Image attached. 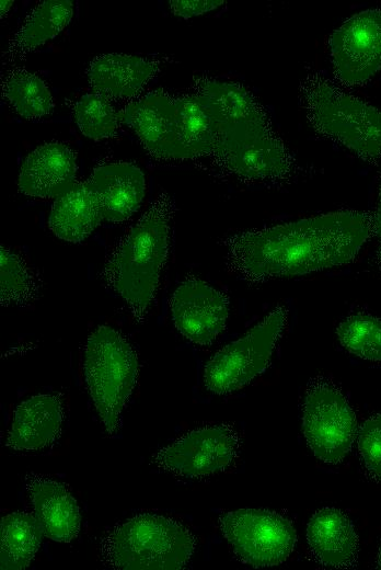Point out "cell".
<instances>
[{
  "label": "cell",
  "instance_id": "obj_1",
  "mask_svg": "<svg viewBox=\"0 0 381 570\" xmlns=\"http://www.w3.org/2000/svg\"><path fill=\"white\" fill-rule=\"evenodd\" d=\"M372 233L371 215L327 213L229 237L227 264L253 284L305 275L351 262Z\"/></svg>",
  "mask_w": 381,
  "mask_h": 570
},
{
  "label": "cell",
  "instance_id": "obj_2",
  "mask_svg": "<svg viewBox=\"0 0 381 570\" xmlns=\"http://www.w3.org/2000/svg\"><path fill=\"white\" fill-rule=\"evenodd\" d=\"M174 213L173 198L160 193L111 252L101 274L139 322L152 305L168 259Z\"/></svg>",
  "mask_w": 381,
  "mask_h": 570
},
{
  "label": "cell",
  "instance_id": "obj_3",
  "mask_svg": "<svg viewBox=\"0 0 381 570\" xmlns=\"http://www.w3.org/2000/svg\"><path fill=\"white\" fill-rule=\"evenodd\" d=\"M300 102L313 129L365 161L381 159V110L346 93L318 72L299 86Z\"/></svg>",
  "mask_w": 381,
  "mask_h": 570
},
{
  "label": "cell",
  "instance_id": "obj_4",
  "mask_svg": "<svg viewBox=\"0 0 381 570\" xmlns=\"http://www.w3.org/2000/svg\"><path fill=\"white\" fill-rule=\"evenodd\" d=\"M193 534L177 521L143 513L116 525L105 536L102 557L120 570H177L195 550Z\"/></svg>",
  "mask_w": 381,
  "mask_h": 570
},
{
  "label": "cell",
  "instance_id": "obj_5",
  "mask_svg": "<svg viewBox=\"0 0 381 570\" xmlns=\"http://www.w3.org/2000/svg\"><path fill=\"white\" fill-rule=\"evenodd\" d=\"M138 357L117 330L97 327L88 338L83 372L89 395L108 435L120 428L122 412L138 377Z\"/></svg>",
  "mask_w": 381,
  "mask_h": 570
},
{
  "label": "cell",
  "instance_id": "obj_6",
  "mask_svg": "<svg viewBox=\"0 0 381 570\" xmlns=\"http://www.w3.org/2000/svg\"><path fill=\"white\" fill-rule=\"evenodd\" d=\"M217 125L212 156L230 173L247 181L277 182L293 172L295 159L270 119Z\"/></svg>",
  "mask_w": 381,
  "mask_h": 570
},
{
  "label": "cell",
  "instance_id": "obj_7",
  "mask_svg": "<svg viewBox=\"0 0 381 570\" xmlns=\"http://www.w3.org/2000/svg\"><path fill=\"white\" fill-rule=\"evenodd\" d=\"M287 321V309L277 306L242 338L227 344L207 362L204 385L215 394L235 391L268 366Z\"/></svg>",
  "mask_w": 381,
  "mask_h": 570
},
{
  "label": "cell",
  "instance_id": "obj_8",
  "mask_svg": "<svg viewBox=\"0 0 381 570\" xmlns=\"http://www.w3.org/2000/svg\"><path fill=\"white\" fill-rule=\"evenodd\" d=\"M302 432L314 456L337 464L357 435L356 415L344 394L325 378L308 387L302 407Z\"/></svg>",
  "mask_w": 381,
  "mask_h": 570
},
{
  "label": "cell",
  "instance_id": "obj_9",
  "mask_svg": "<svg viewBox=\"0 0 381 570\" xmlns=\"http://www.w3.org/2000/svg\"><path fill=\"white\" fill-rule=\"evenodd\" d=\"M219 525L236 558L254 568L284 562L297 542L290 520L266 509L227 512L220 516Z\"/></svg>",
  "mask_w": 381,
  "mask_h": 570
},
{
  "label": "cell",
  "instance_id": "obj_10",
  "mask_svg": "<svg viewBox=\"0 0 381 570\" xmlns=\"http://www.w3.org/2000/svg\"><path fill=\"white\" fill-rule=\"evenodd\" d=\"M240 451V437L230 425L203 426L185 433L153 456V464L185 478H204L230 467Z\"/></svg>",
  "mask_w": 381,
  "mask_h": 570
},
{
  "label": "cell",
  "instance_id": "obj_11",
  "mask_svg": "<svg viewBox=\"0 0 381 570\" xmlns=\"http://www.w3.org/2000/svg\"><path fill=\"white\" fill-rule=\"evenodd\" d=\"M335 77L346 86L362 84L381 69V10L361 11L330 37Z\"/></svg>",
  "mask_w": 381,
  "mask_h": 570
},
{
  "label": "cell",
  "instance_id": "obj_12",
  "mask_svg": "<svg viewBox=\"0 0 381 570\" xmlns=\"http://www.w3.org/2000/svg\"><path fill=\"white\" fill-rule=\"evenodd\" d=\"M170 308L177 331L197 345H209L224 330L229 298L207 282L190 276L174 290Z\"/></svg>",
  "mask_w": 381,
  "mask_h": 570
},
{
  "label": "cell",
  "instance_id": "obj_13",
  "mask_svg": "<svg viewBox=\"0 0 381 570\" xmlns=\"http://www.w3.org/2000/svg\"><path fill=\"white\" fill-rule=\"evenodd\" d=\"M74 152L61 142H46L25 158L19 175V190L36 198L58 197L76 184Z\"/></svg>",
  "mask_w": 381,
  "mask_h": 570
},
{
  "label": "cell",
  "instance_id": "obj_14",
  "mask_svg": "<svg viewBox=\"0 0 381 570\" xmlns=\"http://www.w3.org/2000/svg\"><path fill=\"white\" fill-rule=\"evenodd\" d=\"M85 182L96 197L102 217L111 223L129 219L146 193L143 172L129 162L100 166Z\"/></svg>",
  "mask_w": 381,
  "mask_h": 570
},
{
  "label": "cell",
  "instance_id": "obj_15",
  "mask_svg": "<svg viewBox=\"0 0 381 570\" xmlns=\"http://www.w3.org/2000/svg\"><path fill=\"white\" fill-rule=\"evenodd\" d=\"M119 118L138 135L146 149L158 158H175L176 109L174 99L149 93L127 105Z\"/></svg>",
  "mask_w": 381,
  "mask_h": 570
},
{
  "label": "cell",
  "instance_id": "obj_16",
  "mask_svg": "<svg viewBox=\"0 0 381 570\" xmlns=\"http://www.w3.org/2000/svg\"><path fill=\"white\" fill-rule=\"evenodd\" d=\"M62 420V403L57 396H32L16 407L5 445L14 451L45 448L58 437Z\"/></svg>",
  "mask_w": 381,
  "mask_h": 570
},
{
  "label": "cell",
  "instance_id": "obj_17",
  "mask_svg": "<svg viewBox=\"0 0 381 570\" xmlns=\"http://www.w3.org/2000/svg\"><path fill=\"white\" fill-rule=\"evenodd\" d=\"M314 559L328 568L353 567L358 557V536L348 516L335 508L318 510L307 527Z\"/></svg>",
  "mask_w": 381,
  "mask_h": 570
},
{
  "label": "cell",
  "instance_id": "obj_18",
  "mask_svg": "<svg viewBox=\"0 0 381 570\" xmlns=\"http://www.w3.org/2000/svg\"><path fill=\"white\" fill-rule=\"evenodd\" d=\"M26 486L44 536L55 542H71L80 531L81 517L68 489L60 482L34 475L27 477Z\"/></svg>",
  "mask_w": 381,
  "mask_h": 570
},
{
  "label": "cell",
  "instance_id": "obj_19",
  "mask_svg": "<svg viewBox=\"0 0 381 570\" xmlns=\"http://www.w3.org/2000/svg\"><path fill=\"white\" fill-rule=\"evenodd\" d=\"M159 64L154 60L126 54H106L95 57L89 66L91 88L108 99H128L138 94L154 77Z\"/></svg>",
  "mask_w": 381,
  "mask_h": 570
},
{
  "label": "cell",
  "instance_id": "obj_20",
  "mask_svg": "<svg viewBox=\"0 0 381 570\" xmlns=\"http://www.w3.org/2000/svg\"><path fill=\"white\" fill-rule=\"evenodd\" d=\"M102 219L96 197L84 182L55 200L48 227L59 239L77 243L86 239Z\"/></svg>",
  "mask_w": 381,
  "mask_h": 570
},
{
  "label": "cell",
  "instance_id": "obj_21",
  "mask_svg": "<svg viewBox=\"0 0 381 570\" xmlns=\"http://www.w3.org/2000/svg\"><path fill=\"white\" fill-rule=\"evenodd\" d=\"M195 95L218 124L269 119L255 96L238 83L203 80Z\"/></svg>",
  "mask_w": 381,
  "mask_h": 570
},
{
  "label": "cell",
  "instance_id": "obj_22",
  "mask_svg": "<svg viewBox=\"0 0 381 570\" xmlns=\"http://www.w3.org/2000/svg\"><path fill=\"white\" fill-rule=\"evenodd\" d=\"M176 142L174 159L212 155L218 139V125L195 95L174 99Z\"/></svg>",
  "mask_w": 381,
  "mask_h": 570
},
{
  "label": "cell",
  "instance_id": "obj_23",
  "mask_svg": "<svg viewBox=\"0 0 381 570\" xmlns=\"http://www.w3.org/2000/svg\"><path fill=\"white\" fill-rule=\"evenodd\" d=\"M73 4L70 0H46L38 3L10 41L5 56L22 57L58 35L70 22Z\"/></svg>",
  "mask_w": 381,
  "mask_h": 570
},
{
  "label": "cell",
  "instance_id": "obj_24",
  "mask_svg": "<svg viewBox=\"0 0 381 570\" xmlns=\"http://www.w3.org/2000/svg\"><path fill=\"white\" fill-rule=\"evenodd\" d=\"M0 568L22 570L35 557L44 535L36 517L26 512H13L1 520Z\"/></svg>",
  "mask_w": 381,
  "mask_h": 570
},
{
  "label": "cell",
  "instance_id": "obj_25",
  "mask_svg": "<svg viewBox=\"0 0 381 570\" xmlns=\"http://www.w3.org/2000/svg\"><path fill=\"white\" fill-rule=\"evenodd\" d=\"M3 94L15 112L27 119L41 118L54 110L48 87L39 77L23 68L7 75Z\"/></svg>",
  "mask_w": 381,
  "mask_h": 570
},
{
  "label": "cell",
  "instance_id": "obj_26",
  "mask_svg": "<svg viewBox=\"0 0 381 570\" xmlns=\"http://www.w3.org/2000/svg\"><path fill=\"white\" fill-rule=\"evenodd\" d=\"M41 282L28 264L14 252L1 246L0 301L3 306H23L33 301Z\"/></svg>",
  "mask_w": 381,
  "mask_h": 570
},
{
  "label": "cell",
  "instance_id": "obj_27",
  "mask_svg": "<svg viewBox=\"0 0 381 570\" xmlns=\"http://www.w3.org/2000/svg\"><path fill=\"white\" fill-rule=\"evenodd\" d=\"M336 334L349 353L368 361H381V319L357 312L346 317Z\"/></svg>",
  "mask_w": 381,
  "mask_h": 570
},
{
  "label": "cell",
  "instance_id": "obj_28",
  "mask_svg": "<svg viewBox=\"0 0 381 570\" xmlns=\"http://www.w3.org/2000/svg\"><path fill=\"white\" fill-rule=\"evenodd\" d=\"M74 117L84 136L99 140L112 137L116 133L119 114L108 98L99 93H88L76 102Z\"/></svg>",
  "mask_w": 381,
  "mask_h": 570
},
{
  "label": "cell",
  "instance_id": "obj_29",
  "mask_svg": "<svg viewBox=\"0 0 381 570\" xmlns=\"http://www.w3.org/2000/svg\"><path fill=\"white\" fill-rule=\"evenodd\" d=\"M357 434L361 463L367 474L381 483V413L367 419Z\"/></svg>",
  "mask_w": 381,
  "mask_h": 570
},
{
  "label": "cell",
  "instance_id": "obj_30",
  "mask_svg": "<svg viewBox=\"0 0 381 570\" xmlns=\"http://www.w3.org/2000/svg\"><path fill=\"white\" fill-rule=\"evenodd\" d=\"M223 3L222 0H172L170 8L175 15L187 19L209 12Z\"/></svg>",
  "mask_w": 381,
  "mask_h": 570
},
{
  "label": "cell",
  "instance_id": "obj_31",
  "mask_svg": "<svg viewBox=\"0 0 381 570\" xmlns=\"http://www.w3.org/2000/svg\"><path fill=\"white\" fill-rule=\"evenodd\" d=\"M372 219H373V233L377 236V239H378L376 265H377V269L381 273V182H380V190H379L378 206H377L374 216H372Z\"/></svg>",
  "mask_w": 381,
  "mask_h": 570
},
{
  "label": "cell",
  "instance_id": "obj_32",
  "mask_svg": "<svg viewBox=\"0 0 381 570\" xmlns=\"http://www.w3.org/2000/svg\"><path fill=\"white\" fill-rule=\"evenodd\" d=\"M12 5H13L12 0H1V2H0L1 18H3L9 12V10L11 9Z\"/></svg>",
  "mask_w": 381,
  "mask_h": 570
},
{
  "label": "cell",
  "instance_id": "obj_33",
  "mask_svg": "<svg viewBox=\"0 0 381 570\" xmlns=\"http://www.w3.org/2000/svg\"><path fill=\"white\" fill-rule=\"evenodd\" d=\"M377 563H378V568L381 569V547H380V550H379V554H378V561H377Z\"/></svg>",
  "mask_w": 381,
  "mask_h": 570
}]
</instances>
